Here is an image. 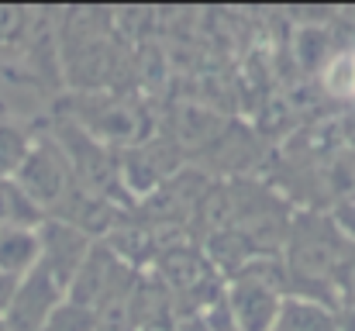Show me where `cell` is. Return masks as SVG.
Segmentation results:
<instances>
[{
	"instance_id": "obj_1",
	"label": "cell",
	"mask_w": 355,
	"mask_h": 331,
	"mask_svg": "<svg viewBox=\"0 0 355 331\" xmlns=\"http://www.w3.org/2000/svg\"><path fill=\"white\" fill-rule=\"evenodd\" d=\"M14 183L42 214L45 211H59L69 201V194L76 190V176H73L69 155L55 142H35L28 148L21 169L14 173Z\"/></svg>"
},
{
	"instance_id": "obj_2",
	"label": "cell",
	"mask_w": 355,
	"mask_h": 331,
	"mask_svg": "<svg viewBox=\"0 0 355 331\" xmlns=\"http://www.w3.org/2000/svg\"><path fill=\"white\" fill-rule=\"evenodd\" d=\"M62 294H66V287L38 262L28 276L17 280V290L3 314V325L10 331H38L49 321V314L62 304Z\"/></svg>"
},
{
	"instance_id": "obj_3",
	"label": "cell",
	"mask_w": 355,
	"mask_h": 331,
	"mask_svg": "<svg viewBox=\"0 0 355 331\" xmlns=\"http://www.w3.org/2000/svg\"><path fill=\"white\" fill-rule=\"evenodd\" d=\"M228 307H232V321L238 331H269L283 300L262 280L238 276L232 283V294H228Z\"/></svg>"
},
{
	"instance_id": "obj_4",
	"label": "cell",
	"mask_w": 355,
	"mask_h": 331,
	"mask_svg": "<svg viewBox=\"0 0 355 331\" xmlns=\"http://www.w3.org/2000/svg\"><path fill=\"white\" fill-rule=\"evenodd\" d=\"M324 228L328 224L318 218L300 221V228H297L300 245H293V266H300V273H307V276H324L335 266H349V259L338 255V235L324 231Z\"/></svg>"
},
{
	"instance_id": "obj_5",
	"label": "cell",
	"mask_w": 355,
	"mask_h": 331,
	"mask_svg": "<svg viewBox=\"0 0 355 331\" xmlns=\"http://www.w3.org/2000/svg\"><path fill=\"white\" fill-rule=\"evenodd\" d=\"M42 259V241L35 228H3L0 231V273L3 276H28Z\"/></svg>"
},
{
	"instance_id": "obj_6",
	"label": "cell",
	"mask_w": 355,
	"mask_h": 331,
	"mask_svg": "<svg viewBox=\"0 0 355 331\" xmlns=\"http://www.w3.org/2000/svg\"><path fill=\"white\" fill-rule=\"evenodd\" d=\"M269 331H338V318L311 300H283Z\"/></svg>"
},
{
	"instance_id": "obj_7",
	"label": "cell",
	"mask_w": 355,
	"mask_h": 331,
	"mask_svg": "<svg viewBox=\"0 0 355 331\" xmlns=\"http://www.w3.org/2000/svg\"><path fill=\"white\" fill-rule=\"evenodd\" d=\"M42 211L17 190L14 180H0V231L3 228H35Z\"/></svg>"
},
{
	"instance_id": "obj_8",
	"label": "cell",
	"mask_w": 355,
	"mask_h": 331,
	"mask_svg": "<svg viewBox=\"0 0 355 331\" xmlns=\"http://www.w3.org/2000/svg\"><path fill=\"white\" fill-rule=\"evenodd\" d=\"M162 273L169 276L173 287H183V290H197V287L207 280V266H204V259H200L197 252H187V248H180V252H166V259H162Z\"/></svg>"
},
{
	"instance_id": "obj_9",
	"label": "cell",
	"mask_w": 355,
	"mask_h": 331,
	"mask_svg": "<svg viewBox=\"0 0 355 331\" xmlns=\"http://www.w3.org/2000/svg\"><path fill=\"white\" fill-rule=\"evenodd\" d=\"M28 148H31L28 135L17 124L0 121V180H14V173L21 169Z\"/></svg>"
},
{
	"instance_id": "obj_10",
	"label": "cell",
	"mask_w": 355,
	"mask_h": 331,
	"mask_svg": "<svg viewBox=\"0 0 355 331\" xmlns=\"http://www.w3.org/2000/svg\"><path fill=\"white\" fill-rule=\"evenodd\" d=\"M38 331H97V318H94L90 311H83V307L62 300Z\"/></svg>"
},
{
	"instance_id": "obj_11",
	"label": "cell",
	"mask_w": 355,
	"mask_h": 331,
	"mask_svg": "<svg viewBox=\"0 0 355 331\" xmlns=\"http://www.w3.org/2000/svg\"><path fill=\"white\" fill-rule=\"evenodd\" d=\"M28 31V10L21 7H0V49H10Z\"/></svg>"
},
{
	"instance_id": "obj_12",
	"label": "cell",
	"mask_w": 355,
	"mask_h": 331,
	"mask_svg": "<svg viewBox=\"0 0 355 331\" xmlns=\"http://www.w3.org/2000/svg\"><path fill=\"white\" fill-rule=\"evenodd\" d=\"M14 290H17V280L0 273V318L7 314V307H10V300H14Z\"/></svg>"
},
{
	"instance_id": "obj_13",
	"label": "cell",
	"mask_w": 355,
	"mask_h": 331,
	"mask_svg": "<svg viewBox=\"0 0 355 331\" xmlns=\"http://www.w3.org/2000/svg\"><path fill=\"white\" fill-rule=\"evenodd\" d=\"M0 331H10V328H7V325H3V318H0Z\"/></svg>"
}]
</instances>
